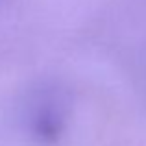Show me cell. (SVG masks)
Masks as SVG:
<instances>
[{"label": "cell", "mask_w": 146, "mask_h": 146, "mask_svg": "<svg viewBox=\"0 0 146 146\" xmlns=\"http://www.w3.org/2000/svg\"><path fill=\"white\" fill-rule=\"evenodd\" d=\"M35 113H33V129L41 139L52 141L59 135L61 124H63V113L59 109V102L43 98L37 102Z\"/></svg>", "instance_id": "1"}]
</instances>
